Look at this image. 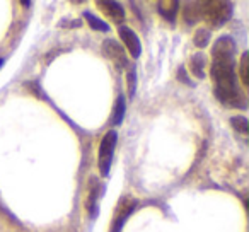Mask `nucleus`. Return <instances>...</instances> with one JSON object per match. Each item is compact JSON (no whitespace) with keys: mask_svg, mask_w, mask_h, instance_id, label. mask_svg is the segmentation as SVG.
Returning a JSON list of instances; mask_svg holds the SVG:
<instances>
[{"mask_svg":"<svg viewBox=\"0 0 249 232\" xmlns=\"http://www.w3.org/2000/svg\"><path fill=\"white\" fill-rule=\"evenodd\" d=\"M234 53L235 43L231 38L224 36L213 45L212 50V79L215 86V96L220 103L229 106L246 107L244 99L237 89L234 72Z\"/></svg>","mask_w":249,"mask_h":232,"instance_id":"obj_1","label":"nucleus"},{"mask_svg":"<svg viewBox=\"0 0 249 232\" xmlns=\"http://www.w3.org/2000/svg\"><path fill=\"white\" fill-rule=\"evenodd\" d=\"M232 5L227 0H208L200 2V18L212 28H220L231 19Z\"/></svg>","mask_w":249,"mask_h":232,"instance_id":"obj_2","label":"nucleus"},{"mask_svg":"<svg viewBox=\"0 0 249 232\" xmlns=\"http://www.w3.org/2000/svg\"><path fill=\"white\" fill-rule=\"evenodd\" d=\"M118 140V133L114 130H109L106 135L103 137L99 145V159H97V166L103 176L109 174V167L113 162V154H114V145H116Z\"/></svg>","mask_w":249,"mask_h":232,"instance_id":"obj_3","label":"nucleus"},{"mask_svg":"<svg viewBox=\"0 0 249 232\" xmlns=\"http://www.w3.org/2000/svg\"><path fill=\"white\" fill-rule=\"evenodd\" d=\"M103 53L118 69H124V67L128 65V60H126V53H124L123 46L118 41H114V39H106L103 43Z\"/></svg>","mask_w":249,"mask_h":232,"instance_id":"obj_4","label":"nucleus"},{"mask_svg":"<svg viewBox=\"0 0 249 232\" xmlns=\"http://www.w3.org/2000/svg\"><path fill=\"white\" fill-rule=\"evenodd\" d=\"M118 33H120L123 43L126 45V50L130 52V55H132L133 58H139L140 53H142V45H140L139 36H137L130 28H126V26H120Z\"/></svg>","mask_w":249,"mask_h":232,"instance_id":"obj_5","label":"nucleus"},{"mask_svg":"<svg viewBox=\"0 0 249 232\" xmlns=\"http://www.w3.org/2000/svg\"><path fill=\"white\" fill-rule=\"evenodd\" d=\"M97 7L107 16V19L116 24L124 21V11L121 9V5L118 2H109V0H99L97 2Z\"/></svg>","mask_w":249,"mask_h":232,"instance_id":"obj_6","label":"nucleus"},{"mask_svg":"<svg viewBox=\"0 0 249 232\" xmlns=\"http://www.w3.org/2000/svg\"><path fill=\"white\" fill-rule=\"evenodd\" d=\"M132 210H133L132 198H121L120 205H118V208H116V218H114V222H113V229H111V232H120L121 231V225L124 224V220H126V217H128Z\"/></svg>","mask_w":249,"mask_h":232,"instance_id":"obj_7","label":"nucleus"},{"mask_svg":"<svg viewBox=\"0 0 249 232\" xmlns=\"http://www.w3.org/2000/svg\"><path fill=\"white\" fill-rule=\"evenodd\" d=\"M179 4H178L176 0H162L157 4V9H159V14L162 16L166 21L169 22H174L176 21V16H178V11H179Z\"/></svg>","mask_w":249,"mask_h":232,"instance_id":"obj_8","label":"nucleus"},{"mask_svg":"<svg viewBox=\"0 0 249 232\" xmlns=\"http://www.w3.org/2000/svg\"><path fill=\"white\" fill-rule=\"evenodd\" d=\"M97 198H99V184H96V181H92V186L89 190V196H87L86 207L89 210L90 217L97 215Z\"/></svg>","mask_w":249,"mask_h":232,"instance_id":"obj_9","label":"nucleus"},{"mask_svg":"<svg viewBox=\"0 0 249 232\" xmlns=\"http://www.w3.org/2000/svg\"><path fill=\"white\" fill-rule=\"evenodd\" d=\"M205 62H207V58L201 53H196V55L191 56V72L198 79L205 77Z\"/></svg>","mask_w":249,"mask_h":232,"instance_id":"obj_10","label":"nucleus"},{"mask_svg":"<svg viewBox=\"0 0 249 232\" xmlns=\"http://www.w3.org/2000/svg\"><path fill=\"white\" fill-rule=\"evenodd\" d=\"M184 18L190 24H195V22L200 19V2L196 4H188V9H184Z\"/></svg>","mask_w":249,"mask_h":232,"instance_id":"obj_11","label":"nucleus"},{"mask_svg":"<svg viewBox=\"0 0 249 232\" xmlns=\"http://www.w3.org/2000/svg\"><path fill=\"white\" fill-rule=\"evenodd\" d=\"M86 19L89 21V26L92 29H96V31H103V33H106V31H109V26L106 24V22H103L99 18H96L94 14H90V12H86Z\"/></svg>","mask_w":249,"mask_h":232,"instance_id":"obj_12","label":"nucleus"},{"mask_svg":"<svg viewBox=\"0 0 249 232\" xmlns=\"http://www.w3.org/2000/svg\"><path fill=\"white\" fill-rule=\"evenodd\" d=\"M124 116V99L123 97H118L116 104H114V111H113V125H120L121 120Z\"/></svg>","mask_w":249,"mask_h":232,"instance_id":"obj_13","label":"nucleus"},{"mask_svg":"<svg viewBox=\"0 0 249 232\" xmlns=\"http://www.w3.org/2000/svg\"><path fill=\"white\" fill-rule=\"evenodd\" d=\"M208 41H210V31L208 29H198L196 35H195V45L198 48H205V46H208Z\"/></svg>","mask_w":249,"mask_h":232,"instance_id":"obj_14","label":"nucleus"},{"mask_svg":"<svg viewBox=\"0 0 249 232\" xmlns=\"http://www.w3.org/2000/svg\"><path fill=\"white\" fill-rule=\"evenodd\" d=\"M232 126L235 128V132L242 133V135H248V130H249V125H248V120L244 116H234L231 120Z\"/></svg>","mask_w":249,"mask_h":232,"instance_id":"obj_15","label":"nucleus"},{"mask_svg":"<svg viewBox=\"0 0 249 232\" xmlns=\"http://www.w3.org/2000/svg\"><path fill=\"white\" fill-rule=\"evenodd\" d=\"M248 58H249V53H242V58H241V79L242 84L246 87H249V75H248Z\"/></svg>","mask_w":249,"mask_h":232,"instance_id":"obj_16","label":"nucleus"},{"mask_svg":"<svg viewBox=\"0 0 249 232\" xmlns=\"http://www.w3.org/2000/svg\"><path fill=\"white\" fill-rule=\"evenodd\" d=\"M128 80H130V96H133V92H135V70H130L128 73Z\"/></svg>","mask_w":249,"mask_h":232,"instance_id":"obj_17","label":"nucleus"},{"mask_svg":"<svg viewBox=\"0 0 249 232\" xmlns=\"http://www.w3.org/2000/svg\"><path fill=\"white\" fill-rule=\"evenodd\" d=\"M2 63H4V60H2V58H0V67H2Z\"/></svg>","mask_w":249,"mask_h":232,"instance_id":"obj_18","label":"nucleus"}]
</instances>
